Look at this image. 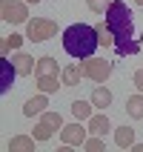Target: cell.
<instances>
[{
    "mask_svg": "<svg viewBox=\"0 0 143 152\" xmlns=\"http://www.w3.org/2000/svg\"><path fill=\"white\" fill-rule=\"evenodd\" d=\"M40 121H43V124H49L52 129H63V118H60V112L46 109V112H40Z\"/></svg>",
    "mask_w": 143,
    "mask_h": 152,
    "instance_id": "obj_20",
    "label": "cell"
},
{
    "mask_svg": "<svg viewBox=\"0 0 143 152\" xmlns=\"http://www.w3.org/2000/svg\"><path fill=\"white\" fill-rule=\"evenodd\" d=\"M106 26L115 34V52L120 58L126 55H137L143 49V34L135 29V17H132V9L123 3V0H115L109 6V12L103 15Z\"/></svg>",
    "mask_w": 143,
    "mask_h": 152,
    "instance_id": "obj_1",
    "label": "cell"
},
{
    "mask_svg": "<svg viewBox=\"0 0 143 152\" xmlns=\"http://www.w3.org/2000/svg\"><path fill=\"white\" fill-rule=\"evenodd\" d=\"M97 46H100L97 29L89 26V23H75V26H69L66 32H63V49H66V55H72L77 60L92 58Z\"/></svg>",
    "mask_w": 143,
    "mask_h": 152,
    "instance_id": "obj_2",
    "label": "cell"
},
{
    "mask_svg": "<svg viewBox=\"0 0 143 152\" xmlns=\"http://www.w3.org/2000/svg\"><path fill=\"white\" fill-rule=\"evenodd\" d=\"M112 60H103V58H86L80 60V72H83V77H89V80H94V83H106L112 75Z\"/></svg>",
    "mask_w": 143,
    "mask_h": 152,
    "instance_id": "obj_3",
    "label": "cell"
},
{
    "mask_svg": "<svg viewBox=\"0 0 143 152\" xmlns=\"http://www.w3.org/2000/svg\"><path fill=\"white\" fill-rule=\"evenodd\" d=\"M80 77H83L80 63H77V66H63V69H60V80H63V86H77Z\"/></svg>",
    "mask_w": 143,
    "mask_h": 152,
    "instance_id": "obj_14",
    "label": "cell"
},
{
    "mask_svg": "<svg viewBox=\"0 0 143 152\" xmlns=\"http://www.w3.org/2000/svg\"><path fill=\"white\" fill-rule=\"evenodd\" d=\"M20 43H23V34H9V37H3V46H0L3 58L9 55V49H20Z\"/></svg>",
    "mask_w": 143,
    "mask_h": 152,
    "instance_id": "obj_21",
    "label": "cell"
},
{
    "mask_svg": "<svg viewBox=\"0 0 143 152\" xmlns=\"http://www.w3.org/2000/svg\"><path fill=\"white\" fill-rule=\"evenodd\" d=\"M26 3H40V0H26Z\"/></svg>",
    "mask_w": 143,
    "mask_h": 152,
    "instance_id": "obj_26",
    "label": "cell"
},
{
    "mask_svg": "<svg viewBox=\"0 0 143 152\" xmlns=\"http://www.w3.org/2000/svg\"><path fill=\"white\" fill-rule=\"evenodd\" d=\"M12 63H15L17 75H32L34 66H37V60H34L32 55H26V52H17V55H12Z\"/></svg>",
    "mask_w": 143,
    "mask_h": 152,
    "instance_id": "obj_8",
    "label": "cell"
},
{
    "mask_svg": "<svg viewBox=\"0 0 143 152\" xmlns=\"http://www.w3.org/2000/svg\"><path fill=\"white\" fill-rule=\"evenodd\" d=\"M109 129H112V124H109V118H106V115H92V118H89V132H92V135H100V138H106L109 135Z\"/></svg>",
    "mask_w": 143,
    "mask_h": 152,
    "instance_id": "obj_11",
    "label": "cell"
},
{
    "mask_svg": "<svg viewBox=\"0 0 143 152\" xmlns=\"http://www.w3.org/2000/svg\"><path fill=\"white\" fill-rule=\"evenodd\" d=\"M54 34H57V23L49 20V17H34V20L26 23V37L32 43H43L49 37H54Z\"/></svg>",
    "mask_w": 143,
    "mask_h": 152,
    "instance_id": "obj_4",
    "label": "cell"
},
{
    "mask_svg": "<svg viewBox=\"0 0 143 152\" xmlns=\"http://www.w3.org/2000/svg\"><path fill=\"white\" fill-rule=\"evenodd\" d=\"M83 149H86V152H100V149H106V144H103L100 135H92V138H86Z\"/></svg>",
    "mask_w": 143,
    "mask_h": 152,
    "instance_id": "obj_24",
    "label": "cell"
},
{
    "mask_svg": "<svg viewBox=\"0 0 143 152\" xmlns=\"http://www.w3.org/2000/svg\"><path fill=\"white\" fill-rule=\"evenodd\" d=\"M34 135H15L9 141V152H34Z\"/></svg>",
    "mask_w": 143,
    "mask_h": 152,
    "instance_id": "obj_9",
    "label": "cell"
},
{
    "mask_svg": "<svg viewBox=\"0 0 143 152\" xmlns=\"http://www.w3.org/2000/svg\"><path fill=\"white\" fill-rule=\"evenodd\" d=\"M112 101H115V95L106 89V86H97L92 92V103L97 106V109H106V106H112Z\"/></svg>",
    "mask_w": 143,
    "mask_h": 152,
    "instance_id": "obj_15",
    "label": "cell"
},
{
    "mask_svg": "<svg viewBox=\"0 0 143 152\" xmlns=\"http://www.w3.org/2000/svg\"><path fill=\"white\" fill-rule=\"evenodd\" d=\"M32 135L37 138V141H49V138L54 135V129H52L49 124H43V121H40V124H37V126L32 129Z\"/></svg>",
    "mask_w": 143,
    "mask_h": 152,
    "instance_id": "obj_22",
    "label": "cell"
},
{
    "mask_svg": "<svg viewBox=\"0 0 143 152\" xmlns=\"http://www.w3.org/2000/svg\"><path fill=\"white\" fill-rule=\"evenodd\" d=\"M0 17L6 23H29V9L20 0H0Z\"/></svg>",
    "mask_w": 143,
    "mask_h": 152,
    "instance_id": "obj_5",
    "label": "cell"
},
{
    "mask_svg": "<svg viewBox=\"0 0 143 152\" xmlns=\"http://www.w3.org/2000/svg\"><path fill=\"white\" fill-rule=\"evenodd\" d=\"M126 115H129V118H135V121H143V92L126 98Z\"/></svg>",
    "mask_w": 143,
    "mask_h": 152,
    "instance_id": "obj_13",
    "label": "cell"
},
{
    "mask_svg": "<svg viewBox=\"0 0 143 152\" xmlns=\"http://www.w3.org/2000/svg\"><path fill=\"white\" fill-rule=\"evenodd\" d=\"M94 29H97V37H100V43H103V46H106V49H109V46L115 49V34H112V29L106 26V20H103V23H97Z\"/></svg>",
    "mask_w": 143,
    "mask_h": 152,
    "instance_id": "obj_19",
    "label": "cell"
},
{
    "mask_svg": "<svg viewBox=\"0 0 143 152\" xmlns=\"http://www.w3.org/2000/svg\"><path fill=\"white\" fill-rule=\"evenodd\" d=\"M112 3H115V0H86V6L92 9L94 15H106V12H109V6Z\"/></svg>",
    "mask_w": 143,
    "mask_h": 152,
    "instance_id": "obj_23",
    "label": "cell"
},
{
    "mask_svg": "<svg viewBox=\"0 0 143 152\" xmlns=\"http://www.w3.org/2000/svg\"><path fill=\"white\" fill-rule=\"evenodd\" d=\"M135 3H137V6H143V0H135Z\"/></svg>",
    "mask_w": 143,
    "mask_h": 152,
    "instance_id": "obj_27",
    "label": "cell"
},
{
    "mask_svg": "<svg viewBox=\"0 0 143 152\" xmlns=\"http://www.w3.org/2000/svg\"><path fill=\"white\" fill-rule=\"evenodd\" d=\"M15 77H17V69H15V63H12L9 58H3V63H0V95H6L9 89H12Z\"/></svg>",
    "mask_w": 143,
    "mask_h": 152,
    "instance_id": "obj_7",
    "label": "cell"
},
{
    "mask_svg": "<svg viewBox=\"0 0 143 152\" xmlns=\"http://www.w3.org/2000/svg\"><path fill=\"white\" fill-rule=\"evenodd\" d=\"M92 106H94L92 101H89V103H86V101H75V103H72V115H75L77 121H89V118H92Z\"/></svg>",
    "mask_w": 143,
    "mask_h": 152,
    "instance_id": "obj_17",
    "label": "cell"
},
{
    "mask_svg": "<svg viewBox=\"0 0 143 152\" xmlns=\"http://www.w3.org/2000/svg\"><path fill=\"white\" fill-rule=\"evenodd\" d=\"M86 138H89V126H80V124H69V126L60 129V141H63V146H83Z\"/></svg>",
    "mask_w": 143,
    "mask_h": 152,
    "instance_id": "obj_6",
    "label": "cell"
},
{
    "mask_svg": "<svg viewBox=\"0 0 143 152\" xmlns=\"http://www.w3.org/2000/svg\"><path fill=\"white\" fill-rule=\"evenodd\" d=\"M132 83L137 86V92H143V69H137L135 75H132Z\"/></svg>",
    "mask_w": 143,
    "mask_h": 152,
    "instance_id": "obj_25",
    "label": "cell"
},
{
    "mask_svg": "<svg viewBox=\"0 0 143 152\" xmlns=\"http://www.w3.org/2000/svg\"><path fill=\"white\" fill-rule=\"evenodd\" d=\"M115 144L120 149H132L135 146V129L132 126H118L115 129Z\"/></svg>",
    "mask_w": 143,
    "mask_h": 152,
    "instance_id": "obj_12",
    "label": "cell"
},
{
    "mask_svg": "<svg viewBox=\"0 0 143 152\" xmlns=\"http://www.w3.org/2000/svg\"><path fill=\"white\" fill-rule=\"evenodd\" d=\"M34 75H57V60L54 58H40L34 66Z\"/></svg>",
    "mask_w": 143,
    "mask_h": 152,
    "instance_id": "obj_18",
    "label": "cell"
},
{
    "mask_svg": "<svg viewBox=\"0 0 143 152\" xmlns=\"http://www.w3.org/2000/svg\"><path fill=\"white\" fill-rule=\"evenodd\" d=\"M63 83V80H57V75H37V89L40 92H57V86Z\"/></svg>",
    "mask_w": 143,
    "mask_h": 152,
    "instance_id": "obj_16",
    "label": "cell"
},
{
    "mask_svg": "<svg viewBox=\"0 0 143 152\" xmlns=\"http://www.w3.org/2000/svg\"><path fill=\"white\" fill-rule=\"evenodd\" d=\"M46 106H49V101H46V92L37 95V98H29L23 106V115L26 118H34V115H40V112H46Z\"/></svg>",
    "mask_w": 143,
    "mask_h": 152,
    "instance_id": "obj_10",
    "label": "cell"
}]
</instances>
